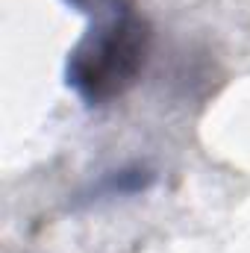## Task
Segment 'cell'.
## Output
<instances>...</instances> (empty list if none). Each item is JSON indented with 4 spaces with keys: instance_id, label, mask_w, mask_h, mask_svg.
I'll use <instances>...</instances> for the list:
<instances>
[{
    "instance_id": "obj_1",
    "label": "cell",
    "mask_w": 250,
    "mask_h": 253,
    "mask_svg": "<svg viewBox=\"0 0 250 253\" xmlns=\"http://www.w3.org/2000/svg\"><path fill=\"white\" fill-rule=\"evenodd\" d=\"M147 53L150 27L141 15L132 12L129 3L121 0L74 47L68 62V83L85 103H109L138 80Z\"/></svg>"
}]
</instances>
